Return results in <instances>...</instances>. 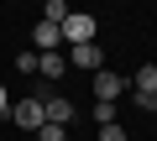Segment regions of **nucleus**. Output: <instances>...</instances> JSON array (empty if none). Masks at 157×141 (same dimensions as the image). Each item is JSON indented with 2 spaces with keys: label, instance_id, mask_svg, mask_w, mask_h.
Returning a JSON list of instances; mask_svg holds the SVG:
<instances>
[{
  "label": "nucleus",
  "instance_id": "f257e3e1",
  "mask_svg": "<svg viewBox=\"0 0 157 141\" xmlns=\"http://www.w3.org/2000/svg\"><path fill=\"white\" fill-rule=\"evenodd\" d=\"M11 120H16L21 131H42V125H47V110H42V94H37V99H16V105H11Z\"/></svg>",
  "mask_w": 157,
  "mask_h": 141
},
{
  "label": "nucleus",
  "instance_id": "f03ea898",
  "mask_svg": "<svg viewBox=\"0 0 157 141\" xmlns=\"http://www.w3.org/2000/svg\"><path fill=\"white\" fill-rule=\"evenodd\" d=\"M63 42H68V47H84V42H94V16H84V11H68V21H63Z\"/></svg>",
  "mask_w": 157,
  "mask_h": 141
},
{
  "label": "nucleus",
  "instance_id": "7ed1b4c3",
  "mask_svg": "<svg viewBox=\"0 0 157 141\" xmlns=\"http://www.w3.org/2000/svg\"><path fill=\"white\" fill-rule=\"evenodd\" d=\"M73 68H84V73H100V68H105V52H100V42H84V47H68L63 52Z\"/></svg>",
  "mask_w": 157,
  "mask_h": 141
},
{
  "label": "nucleus",
  "instance_id": "20e7f679",
  "mask_svg": "<svg viewBox=\"0 0 157 141\" xmlns=\"http://www.w3.org/2000/svg\"><path fill=\"white\" fill-rule=\"evenodd\" d=\"M121 94H126V73H110V68H100V73H94V99L115 105Z\"/></svg>",
  "mask_w": 157,
  "mask_h": 141
},
{
  "label": "nucleus",
  "instance_id": "39448f33",
  "mask_svg": "<svg viewBox=\"0 0 157 141\" xmlns=\"http://www.w3.org/2000/svg\"><path fill=\"white\" fill-rule=\"evenodd\" d=\"M42 110H47V125H68L78 110H73V99H63V94H47L42 99Z\"/></svg>",
  "mask_w": 157,
  "mask_h": 141
},
{
  "label": "nucleus",
  "instance_id": "423d86ee",
  "mask_svg": "<svg viewBox=\"0 0 157 141\" xmlns=\"http://www.w3.org/2000/svg\"><path fill=\"white\" fill-rule=\"evenodd\" d=\"M32 42H37V52H58V47H63V26H47V21H37Z\"/></svg>",
  "mask_w": 157,
  "mask_h": 141
},
{
  "label": "nucleus",
  "instance_id": "0eeeda50",
  "mask_svg": "<svg viewBox=\"0 0 157 141\" xmlns=\"http://www.w3.org/2000/svg\"><path fill=\"white\" fill-rule=\"evenodd\" d=\"M131 89L136 94H157V63H141L136 73H131Z\"/></svg>",
  "mask_w": 157,
  "mask_h": 141
},
{
  "label": "nucleus",
  "instance_id": "6e6552de",
  "mask_svg": "<svg viewBox=\"0 0 157 141\" xmlns=\"http://www.w3.org/2000/svg\"><path fill=\"white\" fill-rule=\"evenodd\" d=\"M37 73H42L47 84H52V79H63V73H68V58H63V52H42V68H37Z\"/></svg>",
  "mask_w": 157,
  "mask_h": 141
},
{
  "label": "nucleus",
  "instance_id": "1a4fd4ad",
  "mask_svg": "<svg viewBox=\"0 0 157 141\" xmlns=\"http://www.w3.org/2000/svg\"><path fill=\"white\" fill-rule=\"evenodd\" d=\"M42 21L47 26H63L68 21V0H47V6H42Z\"/></svg>",
  "mask_w": 157,
  "mask_h": 141
},
{
  "label": "nucleus",
  "instance_id": "9d476101",
  "mask_svg": "<svg viewBox=\"0 0 157 141\" xmlns=\"http://www.w3.org/2000/svg\"><path fill=\"white\" fill-rule=\"evenodd\" d=\"M16 68H21V73H37V68H42V52H37V47H32V52H21V58H16Z\"/></svg>",
  "mask_w": 157,
  "mask_h": 141
},
{
  "label": "nucleus",
  "instance_id": "9b49d317",
  "mask_svg": "<svg viewBox=\"0 0 157 141\" xmlns=\"http://www.w3.org/2000/svg\"><path fill=\"white\" fill-rule=\"evenodd\" d=\"M94 125H115V105H105V99H94Z\"/></svg>",
  "mask_w": 157,
  "mask_h": 141
},
{
  "label": "nucleus",
  "instance_id": "f8f14e48",
  "mask_svg": "<svg viewBox=\"0 0 157 141\" xmlns=\"http://www.w3.org/2000/svg\"><path fill=\"white\" fill-rule=\"evenodd\" d=\"M37 141H68V125H42Z\"/></svg>",
  "mask_w": 157,
  "mask_h": 141
},
{
  "label": "nucleus",
  "instance_id": "ddd939ff",
  "mask_svg": "<svg viewBox=\"0 0 157 141\" xmlns=\"http://www.w3.org/2000/svg\"><path fill=\"white\" fill-rule=\"evenodd\" d=\"M136 99V110H147V115H157V94H131Z\"/></svg>",
  "mask_w": 157,
  "mask_h": 141
},
{
  "label": "nucleus",
  "instance_id": "4468645a",
  "mask_svg": "<svg viewBox=\"0 0 157 141\" xmlns=\"http://www.w3.org/2000/svg\"><path fill=\"white\" fill-rule=\"evenodd\" d=\"M100 141H126V131L121 125H100Z\"/></svg>",
  "mask_w": 157,
  "mask_h": 141
},
{
  "label": "nucleus",
  "instance_id": "2eb2a0df",
  "mask_svg": "<svg viewBox=\"0 0 157 141\" xmlns=\"http://www.w3.org/2000/svg\"><path fill=\"white\" fill-rule=\"evenodd\" d=\"M0 115H11V94H6V84H0Z\"/></svg>",
  "mask_w": 157,
  "mask_h": 141
}]
</instances>
